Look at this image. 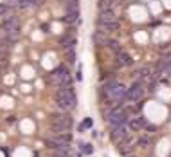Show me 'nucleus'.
<instances>
[{"label": "nucleus", "instance_id": "f257e3e1", "mask_svg": "<svg viewBox=\"0 0 171 157\" xmlns=\"http://www.w3.org/2000/svg\"><path fill=\"white\" fill-rule=\"evenodd\" d=\"M126 87L121 85L117 79H112V81H108L106 85H105V92L108 94V98H110V101L112 103H115V105H119L124 98H126Z\"/></svg>", "mask_w": 171, "mask_h": 157}, {"label": "nucleus", "instance_id": "f03ea898", "mask_svg": "<svg viewBox=\"0 0 171 157\" xmlns=\"http://www.w3.org/2000/svg\"><path fill=\"white\" fill-rule=\"evenodd\" d=\"M56 105L61 110H67V108H72L76 105V92H74V89L70 87H65V89H60L56 94Z\"/></svg>", "mask_w": 171, "mask_h": 157}, {"label": "nucleus", "instance_id": "7ed1b4c3", "mask_svg": "<svg viewBox=\"0 0 171 157\" xmlns=\"http://www.w3.org/2000/svg\"><path fill=\"white\" fill-rule=\"evenodd\" d=\"M97 22H99V29H103V31H115L119 27V22L115 20L112 11H99Z\"/></svg>", "mask_w": 171, "mask_h": 157}, {"label": "nucleus", "instance_id": "20e7f679", "mask_svg": "<svg viewBox=\"0 0 171 157\" xmlns=\"http://www.w3.org/2000/svg\"><path fill=\"white\" fill-rule=\"evenodd\" d=\"M126 112L122 110V108H114L110 116H108V123H110V128H115V127H122V125H126Z\"/></svg>", "mask_w": 171, "mask_h": 157}, {"label": "nucleus", "instance_id": "39448f33", "mask_svg": "<svg viewBox=\"0 0 171 157\" xmlns=\"http://www.w3.org/2000/svg\"><path fill=\"white\" fill-rule=\"evenodd\" d=\"M72 141V136L70 132H65V134H58V136L50 137V139H47V144H49L50 148H60V146H69Z\"/></svg>", "mask_w": 171, "mask_h": 157}, {"label": "nucleus", "instance_id": "423d86ee", "mask_svg": "<svg viewBox=\"0 0 171 157\" xmlns=\"http://www.w3.org/2000/svg\"><path fill=\"white\" fill-rule=\"evenodd\" d=\"M142 94H144V89H142V85L137 81V83H133V85H130V89L126 90V100L137 101V100L142 98Z\"/></svg>", "mask_w": 171, "mask_h": 157}, {"label": "nucleus", "instance_id": "0eeeda50", "mask_svg": "<svg viewBox=\"0 0 171 157\" xmlns=\"http://www.w3.org/2000/svg\"><path fill=\"white\" fill-rule=\"evenodd\" d=\"M124 137H128V130H126V125L112 128V139H114L115 143H121Z\"/></svg>", "mask_w": 171, "mask_h": 157}, {"label": "nucleus", "instance_id": "6e6552de", "mask_svg": "<svg viewBox=\"0 0 171 157\" xmlns=\"http://www.w3.org/2000/svg\"><path fill=\"white\" fill-rule=\"evenodd\" d=\"M117 62H119V65H132L133 63L132 56H130L126 51H119L117 52Z\"/></svg>", "mask_w": 171, "mask_h": 157}, {"label": "nucleus", "instance_id": "1a4fd4ad", "mask_svg": "<svg viewBox=\"0 0 171 157\" xmlns=\"http://www.w3.org/2000/svg\"><path fill=\"white\" fill-rule=\"evenodd\" d=\"M119 0H99V11H114Z\"/></svg>", "mask_w": 171, "mask_h": 157}, {"label": "nucleus", "instance_id": "9d476101", "mask_svg": "<svg viewBox=\"0 0 171 157\" xmlns=\"http://www.w3.org/2000/svg\"><path fill=\"white\" fill-rule=\"evenodd\" d=\"M65 6H67V13H79V2L78 0H67L65 2Z\"/></svg>", "mask_w": 171, "mask_h": 157}, {"label": "nucleus", "instance_id": "9b49d317", "mask_svg": "<svg viewBox=\"0 0 171 157\" xmlns=\"http://www.w3.org/2000/svg\"><path fill=\"white\" fill-rule=\"evenodd\" d=\"M142 127H146V119L137 117V119H132L130 121V128L132 130H139V128H142Z\"/></svg>", "mask_w": 171, "mask_h": 157}, {"label": "nucleus", "instance_id": "f8f14e48", "mask_svg": "<svg viewBox=\"0 0 171 157\" xmlns=\"http://www.w3.org/2000/svg\"><path fill=\"white\" fill-rule=\"evenodd\" d=\"M74 43H76V38H74V36H65L63 40H61V45H63L67 51H72Z\"/></svg>", "mask_w": 171, "mask_h": 157}, {"label": "nucleus", "instance_id": "ddd939ff", "mask_svg": "<svg viewBox=\"0 0 171 157\" xmlns=\"http://www.w3.org/2000/svg\"><path fill=\"white\" fill-rule=\"evenodd\" d=\"M54 155H60V157H69L70 155V150H69V146H60L54 150Z\"/></svg>", "mask_w": 171, "mask_h": 157}, {"label": "nucleus", "instance_id": "4468645a", "mask_svg": "<svg viewBox=\"0 0 171 157\" xmlns=\"http://www.w3.org/2000/svg\"><path fill=\"white\" fill-rule=\"evenodd\" d=\"M94 40H96V43H99V45H108V42H110V40H106V36L103 35V33H96Z\"/></svg>", "mask_w": 171, "mask_h": 157}, {"label": "nucleus", "instance_id": "2eb2a0df", "mask_svg": "<svg viewBox=\"0 0 171 157\" xmlns=\"http://www.w3.org/2000/svg\"><path fill=\"white\" fill-rule=\"evenodd\" d=\"M137 74H139V78H141V79H148L151 76V69H150V67H142Z\"/></svg>", "mask_w": 171, "mask_h": 157}, {"label": "nucleus", "instance_id": "dca6fc26", "mask_svg": "<svg viewBox=\"0 0 171 157\" xmlns=\"http://www.w3.org/2000/svg\"><path fill=\"white\" fill-rule=\"evenodd\" d=\"M78 14L79 13H67V16L63 18L65 24H76V20H78Z\"/></svg>", "mask_w": 171, "mask_h": 157}, {"label": "nucleus", "instance_id": "f3484780", "mask_svg": "<svg viewBox=\"0 0 171 157\" xmlns=\"http://www.w3.org/2000/svg\"><path fill=\"white\" fill-rule=\"evenodd\" d=\"M90 127H92V119H90V117H86L85 121H83V123H81V125H79V130L83 132V130L90 128Z\"/></svg>", "mask_w": 171, "mask_h": 157}, {"label": "nucleus", "instance_id": "a211bd4d", "mask_svg": "<svg viewBox=\"0 0 171 157\" xmlns=\"http://www.w3.org/2000/svg\"><path fill=\"white\" fill-rule=\"evenodd\" d=\"M148 144H150V137H146V136L139 137V146H142V148H146Z\"/></svg>", "mask_w": 171, "mask_h": 157}, {"label": "nucleus", "instance_id": "6ab92c4d", "mask_svg": "<svg viewBox=\"0 0 171 157\" xmlns=\"http://www.w3.org/2000/svg\"><path fill=\"white\" fill-rule=\"evenodd\" d=\"M36 6V0H22L20 2V7H33Z\"/></svg>", "mask_w": 171, "mask_h": 157}, {"label": "nucleus", "instance_id": "aec40b11", "mask_svg": "<svg viewBox=\"0 0 171 157\" xmlns=\"http://www.w3.org/2000/svg\"><path fill=\"white\" fill-rule=\"evenodd\" d=\"M108 47H110V49H115L117 52L121 51V47H119V42H117V40H110V42H108Z\"/></svg>", "mask_w": 171, "mask_h": 157}, {"label": "nucleus", "instance_id": "412c9836", "mask_svg": "<svg viewBox=\"0 0 171 157\" xmlns=\"http://www.w3.org/2000/svg\"><path fill=\"white\" fill-rule=\"evenodd\" d=\"M20 2H22V0H7V6H11V7H20Z\"/></svg>", "mask_w": 171, "mask_h": 157}, {"label": "nucleus", "instance_id": "4be33fe9", "mask_svg": "<svg viewBox=\"0 0 171 157\" xmlns=\"http://www.w3.org/2000/svg\"><path fill=\"white\" fill-rule=\"evenodd\" d=\"M81 148L85 150L86 155H90V154H92V146H90V144H81Z\"/></svg>", "mask_w": 171, "mask_h": 157}, {"label": "nucleus", "instance_id": "5701e85b", "mask_svg": "<svg viewBox=\"0 0 171 157\" xmlns=\"http://www.w3.org/2000/svg\"><path fill=\"white\" fill-rule=\"evenodd\" d=\"M7 13V4H0V16Z\"/></svg>", "mask_w": 171, "mask_h": 157}, {"label": "nucleus", "instance_id": "b1692460", "mask_svg": "<svg viewBox=\"0 0 171 157\" xmlns=\"http://www.w3.org/2000/svg\"><path fill=\"white\" fill-rule=\"evenodd\" d=\"M6 58H7V51L0 49V62H6Z\"/></svg>", "mask_w": 171, "mask_h": 157}, {"label": "nucleus", "instance_id": "393cba45", "mask_svg": "<svg viewBox=\"0 0 171 157\" xmlns=\"http://www.w3.org/2000/svg\"><path fill=\"white\" fill-rule=\"evenodd\" d=\"M6 67H7L6 62H0V72H4V71H6Z\"/></svg>", "mask_w": 171, "mask_h": 157}, {"label": "nucleus", "instance_id": "a878e982", "mask_svg": "<svg viewBox=\"0 0 171 157\" xmlns=\"http://www.w3.org/2000/svg\"><path fill=\"white\" fill-rule=\"evenodd\" d=\"M146 128H148V130H150V132H153V130H155V128H157V127H153V125H146Z\"/></svg>", "mask_w": 171, "mask_h": 157}, {"label": "nucleus", "instance_id": "bb28decb", "mask_svg": "<svg viewBox=\"0 0 171 157\" xmlns=\"http://www.w3.org/2000/svg\"><path fill=\"white\" fill-rule=\"evenodd\" d=\"M52 157H60V155H52Z\"/></svg>", "mask_w": 171, "mask_h": 157}, {"label": "nucleus", "instance_id": "cd10ccee", "mask_svg": "<svg viewBox=\"0 0 171 157\" xmlns=\"http://www.w3.org/2000/svg\"><path fill=\"white\" fill-rule=\"evenodd\" d=\"M128 157H132V155H128Z\"/></svg>", "mask_w": 171, "mask_h": 157}]
</instances>
